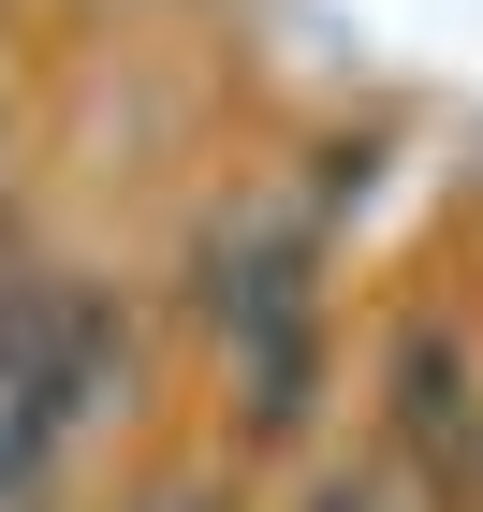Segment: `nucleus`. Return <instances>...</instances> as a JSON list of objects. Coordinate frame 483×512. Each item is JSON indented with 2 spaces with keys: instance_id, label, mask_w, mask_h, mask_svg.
<instances>
[{
  "instance_id": "obj_1",
  "label": "nucleus",
  "mask_w": 483,
  "mask_h": 512,
  "mask_svg": "<svg viewBox=\"0 0 483 512\" xmlns=\"http://www.w3.org/2000/svg\"><path fill=\"white\" fill-rule=\"evenodd\" d=\"M381 439H396V469L440 512L483 498V352L454 322H410L396 352H381Z\"/></svg>"
}]
</instances>
